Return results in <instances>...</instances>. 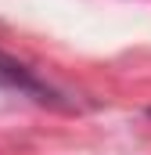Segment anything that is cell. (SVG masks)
Here are the masks:
<instances>
[{
    "label": "cell",
    "mask_w": 151,
    "mask_h": 155,
    "mask_svg": "<svg viewBox=\"0 0 151 155\" xmlns=\"http://www.w3.org/2000/svg\"><path fill=\"white\" fill-rule=\"evenodd\" d=\"M0 87H4V90H14V94H22V97H33V101H40V105L65 108L61 94H58L50 83H43L29 65L14 61V58H7V54H0Z\"/></svg>",
    "instance_id": "cell-1"
}]
</instances>
